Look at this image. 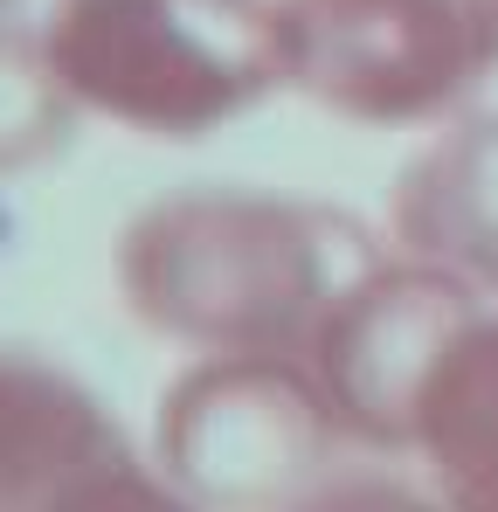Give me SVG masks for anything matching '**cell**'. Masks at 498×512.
I'll use <instances>...</instances> for the list:
<instances>
[{
    "instance_id": "obj_1",
    "label": "cell",
    "mask_w": 498,
    "mask_h": 512,
    "mask_svg": "<svg viewBox=\"0 0 498 512\" xmlns=\"http://www.w3.org/2000/svg\"><path fill=\"white\" fill-rule=\"evenodd\" d=\"M388 256V243L312 194L187 187L146 201L118 236V291L160 340L208 353L305 360L332 305Z\"/></svg>"
},
{
    "instance_id": "obj_2",
    "label": "cell",
    "mask_w": 498,
    "mask_h": 512,
    "mask_svg": "<svg viewBox=\"0 0 498 512\" xmlns=\"http://www.w3.org/2000/svg\"><path fill=\"white\" fill-rule=\"evenodd\" d=\"M42 42L83 118L173 146L291 90L284 0H49Z\"/></svg>"
},
{
    "instance_id": "obj_3",
    "label": "cell",
    "mask_w": 498,
    "mask_h": 512,
    "mask_svg": "<svg viewBox=\"0 0 498 512\" xmlns=\"http://www.w3.org/2000/svg\"><path fill=\"white\" fill-rule=\"evenodd\" d=\"M160 471L208 512H284L339 464L346 429L305 360L208 353L160 395Z\"/></svg>"
},
{
    "instance_id": "obj_4",
    "label": "cell",
    "mask_w": 498,
    "mask_h": 512,
    "mask_svg": "<svg viewBox=\"0 0 498 512\" xmlns=\"http://www.w3.org/2000/svg\"><path fill=\"white\" fill-rule=\"evenodd\" d=\"M291 90L346 125H436L498 70L492 0H284Z\"/></svg>"
},
{
    "instance_id": "obj_5",
    "label": "cell",
    "mask_w": 498,
    "mask_h": 512,
    "mask_svg": "<svg viewBox=\"0 0 498 512\" xmlns=\"http://www.w3.org/2000/svg\"><path fill=\"white\" fill-rule=\"evenodd\" d=\"M478 305L471 284L415 263V256H381L319 326L305 346V367L332 402L346 443L367 450H409V416L422 395L429 360L457 333V319Z\"/></svg>"
},
{
    "instance_id": "obj_6",
    "label": "cell",
    "mask_w": 498,
    "mask_h": 512,
    "mask_svg": "<svg viewBox=\"0 0 498 512\" xmlns=\"http://www.w3.org/2000/svg\"><path fill=\"white\" fill-rule=\"evenodd\" d=\"M388 250L498 298V111L443 125L395 173Z\"/></svg>"
},
{
    "instance_id": "obj_7",
    "label": "cell",
    "mask_w": 498,
    "mask_h": 512,
    "mask_svg": "<svg viewBox=\"0 0 498 512\" xmlns=\"http://www.w3.org/2000/svg\"><path fill=\"white\" fill-rule=\"evenodd\" d=\"M125 450L111 409L35 346H0V512H56Z\"/></svg>"
},
{
    "instance_id": "obj_8",
    "label": "cell",
    "mask_w": 498,
    "mask_h": 512,
    "mask_svg": "<svg viewBox=\"0 0 498 512\" xmlns=\"http://www.w3.org/2000/svg\"><path fill=\"white\" fill-rule=\"evenodd\" d=\"M409 457L450 512H498V298H478L429 360Z\"/></svg>"
},
{
    "instance_id": "obj_9",
    "label": "cell",
    "mask_w": 498,
    "mask_h": 512,
    "mask_svg": "<svg viewBox=\"0 0 498 512\" xmlns=\"http://www.w3.org/2000/svg\"><path fill=\"white\" fill-rule=\"evenodd\" d=\"M77 97L56 77V56L42 42V21L21 28L0 14V180L56 160L77 132Z\"/></svg>"
},
{
    "instance_id": "obj_10",
    "label": "cell",
    "mask_w": 498,
    "mask_h": 512,
    "mask_svg": "<svg viewBox=\"0 0 498 512\" xmlns=\"http://www.w3.org/2000/svg\"><path fill=\"white\" fill-rule=\"evenodd\" d=\"M284 512H450L429 485L374 471V464H332L312 492H298Z\"/></svg>"
},
{
    "instance_id": "obj_11",
    "label": "cell",
    "mask_w": 498,
    "mask_h": 512,
    "mask_svg": "<svg viewBox=\"0 0 498 512\" xmlns=\"http://www.w3.org/2000/svg\"><path fill=\"white\" fill-rule=\"evenodd\" d=\"M56 512H208V506H194L160 464H139L132 450H118V457H111L104 471H90Z\"/></svg>"
},
{
    "instance_id": "obj_12",
    "label": "cell",
    "mask_w": 498,
    "mask_h": 512,
    "mask_svg": "<svg viewBox=\"0 0 498 512\" xmlns=\"http://www.w3.org/2000/svg\"><path fill=\"white\" fill-rule=\"evenodd\" d=\"M7 7H14V0H0V14H7Z\"/></svg>"
},
{
    "instance_id": "obj_13",
    "label": "cell",
    "mask_w": 498,
    "mask_h": 512,
    "mask_svg": "<svg viewBox=\"0 0 498 512\" xmlns=\"http://www.w3.org/2000/svg\"><path fill=\"white\" fill-rule=\"evenodd\" d=\"M492 14H498V0H492Z\"/></svg>"
}]
</instances>
